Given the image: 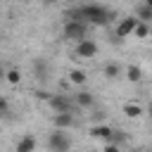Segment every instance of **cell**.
<instances>
[{"instance_id":"obj_1","label":"cell","mask_w":152,"mask_h":152,"mask_svg":"<svg viewBox=\"0 0 152 152\" xmlns=\"http://www.w3.org/2000/svg\"><path fill=\"white\" fill-rule=\"evenodd\" d=\"M66 17H71V19H81V21H88L90 26H107L112 19H116V12L107 10V7L100 5V2H86V5L74 7Z\"/></svg>"},{"instance_id":"obj_2","label":"cell","mask_w":152,"mask_h":152,"mask_svg":"<svg viewBox=\"0 0 152 152\" xmlns=\"http://www.w3.org/2000/svg\"><path fill=\"white\" fill-rule=\"evenodd\" d=\"M45 147L52 150V152H66L74 147V138L64 131V128H55L52 133H48V140H45Z\"/></svg>"},{"instance_id":"obj_3","label":"cell","mask_w":152,"mask_h":152,"mask_svg":"<svg viewBox=\"0 0 152 152\" xmlns=\"http://www.w3.org/2000/svg\"><path fill=\"white\" fill-rule=\"evenodd\" d=\"M88 21H81V19H71V17H66V21H64V26H62V36L66 38V40H74V43H78V40H83L86 36H88Z\"/></svg>"},{"instance_id":"obj_4","label":"cell","mask_w":152,"mask_h":152,"mask_svg":"<svg viewBox=\"0 0 152 152\" xmlns=\"http://www.w3.org/2000/svg\"><path fill=\"white\" fill-rule=\"evenodd\" d=\"M48 104H50L52 112H78L81 109L74 100V95H66V93H52Z\"/></svg>"},{"instance_id":"obj_5","label":"cell","mask_w":152,"mask_h":152,"mask_svg":"<svg viewBox=\"0 0 152 152\" xmlns=\"http://www.w3.org/2000/svg\"><path fill=\"white\" fill-rule=\"evenodd\" d=\"M138 24H140V17H138V14H128V17L119 19V21H116V26H114V36H112V38L124 40V38L133 36V31H135V26H138Z\"/></svg>"},{"instance_id":"obj_6","label":"cell","mask_w":152,"mask_h":152,"mask_svg":"<svg viewBox=\"0 0 152 152\" xmlns=\"http://www.w3.org/2000/svg\"><path fill=\"white\" fill-rule=\"evenodd\" d=\"M97 50H100V45H97L95 40L83 38V40H78V43L74 45V57H76V59H93V57L97 55Z\"/></svg>"},{"instance_id":"obj_7","label":"cell","mask_w":152,"mask_h":152,"mask_svg":"<svg viewBox=\"0 0 152 152\" xmlns=\"http://www.w3.org/2000/svg\"><path fill=\"white\" fill-rule=\"evenodd\" d=\"M52 126H55V128H64V131L74 128V126H76V116H74V112H55V116H52Z\"/></svg>"},{"instance_id":"obj_8","label":"cell","mask_w":152,"mask_h":152,"mask_svg":"<svg viewBox=\"0 0 152 152\" xmlns=\"http://www.w3.org/2000/svg\"><path fill=\"white\" fill-rule=\"evenodd\" d=\"M112 131H114L112 126H107V124H100V121H97V124H93V126L88 128V135H90V138H95V140H104V142H107V140L112 138Z\"/></svg>"},{"instance_id":"obj_9","label":"cell","mask_w":152,"mask_h":152,"mask_svg":"<svg viewBox=\"0 0 152 152\" xmlns=\"http://www.w3.org/2000/svg\"><path fill=\"white\" fill-rule=\"evenodd\" d=\"M74 100H76V104H78L81 109L95 107V95H93L90 90H76V93H74Z\"/></svg>"},{"instance_id":"obj_10","label":"cell","mask_w":152,"mask_h":152,"mask_svg":"<svg viewBox=\"0 0 152 152\" xmlns=\"http://www.w3.org/2000/svg\"><path fill=\"white\" fill-rule=\"evenodd\" d=\"M36 147H38V140L28 133V135H24V138L17 142V147H14V150H17V152H33Z\"/></svg>"},{"instance_id":"obj_11","label":"cell","mask_w":152,"mask_h":152,"mask_svg":"<svg viewBox=\"0 0 152 152\" xmlns=\"http://www.w3.org/2000/svg\"><path fill=\"white\" fill-rule=\"evenodd\" d=\"M102 74H104V78H109V81H116V78L121 76V66H119L116 62H107V64L102 66Z\"/></svg>"},{"instance_id":"obj_12","label":"cell","mask_w":152,"mask_h":152,"mask_svg":"<svg viewBox=\"0 0 152 152\" xmlns=\"http://www.w3.org/2000/svg\"><path fill=\"white\" fill-rule=\"evenodd\" d=\"M150 36H152V24L140 19V24H138L135 31H133V38H140V40H142V38H150Z\"/></svg>"},{"instance_id":"obj_13","label":"cell","mask_w":152,"mask_h":152,"mask_svg":"<svg viewBox=\"0 0 152 152\" xmlns=\"http://www.w3.org/2000/svg\"><path fill=\"white\" fill-rule=\"evenodd\" d=\"M86 81H88V74L83 69H71L69 71V83L71 86H83Z\"/></svg>"},{"instance_id":"obj_14","label":"cell","mask_w":152,"mask_h":152,"mask_svg":"<svg viewBox=\"0 0 152 152\" xmlns=\"http://www.w3.org/2000/svg\"><path fill=\"white\" fill-rule=\"evenodd\" d=\"M33 71H36V78L38 81H48V64H45V59H36L33 62Z\"/></svg>"},{"instance_id":"obj_15","label":"cell","mask_w":152,"mask_h":152,"mask_svg":"<svg viewBox=\"0 0 152 152\" xmlns=\"http://www.w3.org/2000/svg\"><path fill=\"white\" fill-rule=\"evenodd\" d=\"M135 14H138L142 21H150V24H152V5H147V2H140V5L135 7Z\"/></svg>"},{"instance_id":"obj_16","label":"cell","mask_w":152,"mask_h":152,"mask_svg":"<svg viewBox=\"0 0 152 152\" xmlns=\"http://www.w3.org/2000/svg\"><path fill=\"white\" fill-rule=\"evenodd\" d=\"M126 78H128L131 83H138V81H142V69H140L138 64H131V66L126 69Z\"/></svg>"},{"instance_id":"obj_17","label":"cell","mask_w":152,"mask_h":152,"mask_svg":"<svg viewBox=\"0 0 152 152\" xmlns=\"http://www.w3.org/2000/svg\"><path fill=\"white\" fill-rule=\"evenodd\" d=\"M124 114H126L128 119H140V116H142V107L128 102V104H124Z\"/></svg>"},{"instance_id":"obj_18","label":"cell","mask_w":152,"mask_h":152,"mask_svg":"<svg viewBox=\"0 0 152 152\" xmlns=\"http://www.w3.org/2000/svg\"><path fill=\"white\" fill-rule=\"evenodd\" d=\"M107 142H116V145L121 147V145H126V142H128V135H126L124 131H119V128H114V131H112V138H109Z\"/></svg>"},{"instance_id":"obj_19","label":"cell","mask_w":152,"mask_h":152,"mask_svg":"<svg viewBox=\"0 0 152 152\" xmlns=\"http://www.w3.org/2000/svg\"><path fill=\"white\" fill-rule=\"evenodd\" d=\"M19 81H21V74H19V69H10V71H7V83L17 86Z\"/></svg>"},{"instance_id":"obj_20","label":"cell","mask_w":152,"mask_h":152,"mask_svg":"<svg viewBox=\"0 0 152 152\" xmlns=\"http://www.w3.org/2000/svg\"><path fill=\"white\" fill-rule=\"evenodd\" d=\"M0 116H10V102H7V97L0 100Z\"/></svg>"},{"instance_id":"obj_21","label":"cell","mask_w":152,"mask_h":152,"mask_svg":"<svg viewBox=\"0 0 152 152\" xmlns=\"http://www.w3.org/2000/svg\"><path fill=\"white\" fill-rule=\"evenodd\" d=\"M102 119H104L102 112H95V114H93V121H102Z\"/></svg>"},{"instance_id":"obj_22","label":"cell","mask_w":152,"mask_h":152,"mask_svg":"<svg viewBox=\"0 0 152 152\" xmlns=\"http://www.w3.org/2000/svg\"><path fill=\"white\" fill-rule=\"evenodd\" d=\"M40 2H43V5H55L57 0H40Z\"/></svg>"},{"instance_id":"obj_23","label":"cell","mask_w":152,"mask_h":152,"mask_svg":"<svg viewBox=\"0 0 152 152\" xmlns=\"http://www.w3.org/2000/svg\"><path fill=\"white\" fill-rule=\"evenodd\" d=\"M147 112H150V119H152V102H150V107H147Z\"/></svg>"},{"instance_id":"obj_24","label":"cell","mask_w":152,"mask_h":152,"mask_svg":"<svg viewBox=\"0 0 152 152\" xmlns=\"http://www.w3.org/2000/svg\"><path fill=\"white\" fill-rule=\"evenodd\" d=\"M142 2H147V5H152V0H142Z\"/></svg>"}]
</instances>
